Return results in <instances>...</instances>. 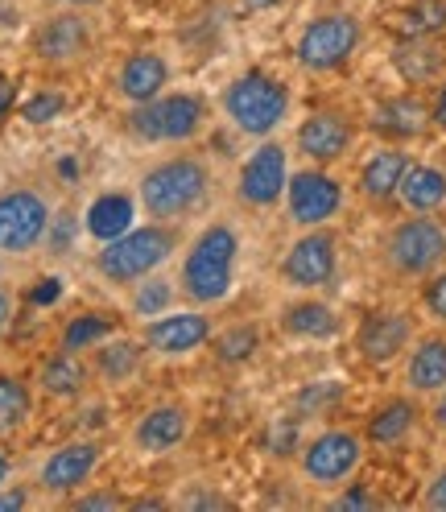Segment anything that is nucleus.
<instances>
[{
	"mask_svg": "<svg viewBox=\"0 0 446 512\" xmlns=\"http://www.w3.org/2000/svg\"><path fill=\"white\" fill-rule=\"evenodd\" d=\"M285 0H244V9H252V13H269V9H281Z\"/></svg>",
	"mask_w": 446,
	"mask_h": 512,
	"instance_id": "obj_49",
	"label": "nucleus"
},
{
	"mask_svg": "<svg viewBox=\"0 0 446 512\" xmlns=\"http://www.w3.org/2000/svg\"><path fill=\"white\" fill-rule=\"evenodd\" d=\"M352 145H356V124L352 116H343L335 108L310 112L294 133V153L306 166H335L352 153Z\"/></svg>",
	"mask_w": 446,
	"mask_h": 512,
	"instance_id": "obj_14",
	"label": "nucleus"
},
{
	"mask_svg": "<svg viewBox=\"0 0 446 512\" xmlns=\"http://www.w3.org/2000/svg\"><path fill=\"white\" fill-rule=\"evenodd\" d=\"M219 108H223V116H228V124L236 128V133H244L252 141H265L290 120L294 91L269 71H244L223 87Z\"/></svg>",
	"mask_w": 446,
	"mask_h": 512,
	"instance_id": "obj_4",
	"label": "nucleus"
},
{
	"mask_svg": "<svg viewBox=\"0 0 446 512\" xmlns=\"http://www.w3.org/2000/svg\"><path fill=\"white\" fill-rule=\"evenodd\" d=\"M397 38H442L446 34V0H405L397 9Z\"/></svg>",
	"mask_w": 446,
	"mask_h": 512,
	"instance_id": "obj_31",
	"label": "nucleus"
},
{
	"mask_svg": "<svg viewBox=\"0 0 446 512\" xmlns=\"http://www.w3.org/2000/svg\"><path fill=\"white\" fill-rule=\"evenodd\" d=\"M174 285L178 281H166V277H157V273H149L145 281H137L133 285V294H129V306H133V314L141 318H157V314H166L170 310V302H174Z\"/></svg>",
	"mask_w": 446,
	"mask_h": 512,
	"instance_id": "obj_34",
	"label": "nucleus"
},
{
	"mask_svg": "<svg viewBox=\"0 0 446 512\" xmlns=\"http://www.w3.org/2000/svg\"><path fill=\"white\" fill-rule=\"evenodd\" d=\"M5 479H9V455L0 451V488H5Z\"/></svg>",
	"mask_w": 446,
	"mask_h": 512,
	"instance_id": "obj_51",
	"label": "nucleus"
},
{
	"mask_svg": "<svg viewBox=\"0 0 446 512\" xmlns=\"http://www.w3.org/2000/svg\"><path fill=\"white\" fill-rule=\"evenodd\" d=\"M397 203L413 215H438L446 211V170L434 162H413L401 178Z\"/></svg>",
	"mask_w": 446,
	"mask_h": 512,
	"instance_id": "obj_27",
	"label": "nucleus"
},
{
	"mask_svg": "<svg viewBox=\"0 0 446 512\" xmlns=\"http://www.w3.org/2000/svg\"><path fill=\"white\" fill-rule=\"evenodd\" d=\"M124 128L145 145H186L207 128V100L199 91H162L149 104H133Z\"/></svg>",
	"mask_w": 446,
	"mask_h": 512,
	"instance_id": "obj_6",
	"label": "nucleus"
},
{
	"mask_svg": "<svg viewBox=\"0 0 446 512\" xmlns=\"http://www.w3.org/2000/svg\"><path fill=\"white\" fill-rule=\"evenodd\" d=\"M409 166H413V153H409L405 145L385 141L380 149H372V153L364 157V166H360V178H356L360 199L372 203V207H389V203L397 199L401 178H405Z\"/></svg>",
	"mask_w": 446,
	"mask_h": 512,
	"instance_id": "obj_19",
	"label": "nucleus"
},
{
	"mask_svg": "<svg viewBox=\"0 0 446 512\" xmlns=\"http://www.w3.org/2000/svg\"><path fill=\"white\" fill-rule=\"evenodd\" d=\"M207 347H211V356L223 368H240V364H248L261 351V327L257 323H228L223 331L211 335Z\"/></svg>",
	"mask_w": 446,
	"mask_h": 512,
	"instance_id": "obj_30",
	"label": "nucleus"
},
{
	"mask_svg": "<svg viewBox=\"0 0 446 512\" xmlns=\"http://www.w3.org/2000/svg\"><path fill=\"white\" fill-rule=\"evenodd\" d=\"M364 46V21L356 13H318L294 38V62L306 75H335Z\"/></svg>",
	"mask_w": 446,
	"mask_h": 512,
	"instance_id": "obj_7",
	"label": "nucleus"
},
{
	"mask_svg": "<svg viewBox=\"0 0 446 512\" xmlns=\"http://www.w3.org/2000/svg\"><path fill=\"white\" fill-rule=\"evenodd\" d=\"M430 422H434V430H442V434H446V389L430 397Z\"/></svg>",
	"mask_w": 446,
	"mask_h": 512,
	"instance_id": "obj_46",
	"label": "nucleus"
},
{
	"mask_svg": "<svg viewBox=\"0 0 446 512\" xmlns=\"http://www.w3.org/2000/svg\"><path fill=\"white\" fill-rule=\"evenodd\" d=\"M368 128L380 137V141H393V145H409L430 133V104L422 95L413 91H401V95H389V100H380L372 112H368Z\"/></svg>",
	"mask_w": 446,
	"mask_h": 512,
	"instance_id": "obj_18",
	"label": "nucleus"
},
{
	"mask_svg": "<svg viewBox=\"0 0 446 512\" xmlns=\"http://www.w3.org/2000/svg\"><path fill=\"white\" fill-rule=\"evenodd\" d=\"M62 112H67V95L62 91H34L29 100L21 104V120L25 124H50V120H58Z\"/></svg>",
	"mask_w": 446,
	"mask_h": 512,
	"instance_id": "obj_37",
	"label": "nucleus"
},
{
	"mask_svg": "<svg viewBox=\"0 0 446 512\" xmlns=\"http://www.w3.org/2000/svg\"><path fill=\"white\" fill-rule=\"evenodd\" d=\"M120 323L112 314H100V310H87V314H75L67 318V327H62L58 335V347H67V351H95L108 335H116Z\"/></svg>",
	"mask_w": 446,
	"mask_h": 512,
	"instance_id": "obj_32",
	"label": "nucleus"
},
{
	"mask_svg": "<svg viewBox=\"0 0 446 512\" xmlns=\"http://www.w3.org/2000/svg\"><path fill=\"white\" fill-rule=\"evenodd\" d=\"M178 252V232L174 223H137L124 236L100 244L95 252V273H100L116 290H133L137 281H145L149 273H162V265Z\"/></svg>",
	"mask_w": 446,
	"mask_h": 512,
	"instance_id": "obj_3",
	"label": "nucleus"
},
{
	"mask_svg": "<svg viewBox=\"0 0 446 512\" xmlns=\"http://www.w3.org/2000/svg\"><path fill=\"white\" fill-rule=\"evenodd\" d=\"M389 62L405 87H430L446 75V46L442 38H397Z\"/></svg>",
	"mask_w": 446,
	"mask_h": 512,
	"instance_id": "obj_24",
	"label": "nucleus"
},
{
	"mask_svg": "<svg viewBox=\"0 0 446 512\" xmlns=\"http://www.w3.org/2000/svg\"><path fill=\"white\" fill-rule=\"evenodd\" d=\"M13 104H17V83L0 71V124L9 120V112H13Z\"/></svg>",
	"mask_w": 446,
	"mask_h": 512,
	"instance_id": "obj_44",
	"label": "nucleus"
},
{
	"mask_svg": "<svg viewBox=\"0 0 446 512\" xmlns=\"http://www.w3.org/2000/svg\"><path fill=\"white\" fill-rule=\"evenodd\" d=\"M170 62L166 54H157V50H137L120 62V71H116V95L120 100H129V104H149L157 100L166 87H170Z\"/></svg>",
	"mask_w": 446,
	"mask_h": 512,
	"instance_id": "obj_23",
	"label": "nucleus"
},
{
	"mask_svg": "<svg viewBox=\"0 0 446 512\" xmlns=\"http://www.w3.org/2000/svg\"><path fill=\"white\" fill-rule=\"evenodd\" d=\"M430 124L438 128V133H446V75L438 79L434 87V100H430Z\"/></svg>",
	"mask_w": 446,
	"mask_h": 512,
	"instance_id": "obj_43",
	"label": "nucleus"
},
{
	"mask_svg": "<svg viewBox=\"0 0 446 512\" xmlns=\"http://www.w3.org/2000/svg\"><path fill=\"white\" fill-rule=\"evenodd\" d=\"M50 223H54V211L38 190L29 186L5 190L0 195V252L5 256L34 252L50 236Z\"/></svg>",
	"mask_w": 446,
	"mask_h": 512,
	"instance_id": "obj_13",
	"label": "nucleus"
},
{
	"mask_svg": "<svg viewBox=\"0 0 446 512\" xmlns=\"http://www.w3.org/2000/svg\"><path fill=\"white\" fill-rule=\"evenodd\" d=\"M269 455L285 459V455H298L302 451V418H273L269 434H265Z\"/></svg>",
	"mask_w": 446,
	"mask_h": 512,
	"instance_id": "obj_36",
	"label": "nucleus"
},
{
	"mask_svg": "<svg viewBox=\"0 0 446 512\" xmlns=\"http://www.w3.org/2000/svg\"><path fill=\"white\" fill-rule=\"evenodd\" d=\"M186 434H190V409L166 401V405L145 409L137 418L133 446L141 455H170V451H178V446L186 442Z\"/></svg>",
	"mask_w": 446,
	"mask_h": 512,
	"instance_id": "obj_21",
	"label": "nucleus"
},
{
	"mask_svg": "<svg viewBox=\"0 0 446 512\" xmlns=\"http://www.w3.org/2000/svg\"><path fill=\"white\" fill-rule=\"evenodd\" d=\"M71 508H79V512H120V508H129V500H124L120 492H91V496L71 500Z\"/></svg>",
	"mask_w": 446,
	"mask_h": 512,
	"instance_id": "obj_39",
	"label": "nucleus"
},
{
	"mask_svg": "<svg viewBox=\"0 0 446 512\" xmlns=\"http://www.w3.org/2000/svg\"><path fill=\"white\" fill-rule=\"evenodd\" d=\"M54 5H62V9H100L104 0H54Z\"/></svg>",
	"mask_w": 446,
	"mask_h": 512,
	"instance_id": "obj_50",
	"label": "nucleus"
},
{
	"mask_svg": "<svg viewBox=\"0 0 446 512\" xmlns=\"http://www.w3.org/2000/svg\"><path fill=\"white\" fill-rule=\"evenodd\" d=\"M422 508L446 512V467H438V471L430 475V484H426V492H422Z\"/></svg>",
	"mask_w": 446,
	"mask_h": 512,
	"instance_id": "obj_41",
	"label": "nucleus"
},
{
	"mask_svg": "<svg viewBox=\"0 0 446 512\" xmlns=\"http://www.w3.org/2000/svg\"><path fill=\"white\" fill-rule=\"evenodd\" d=\"M42 285H46V290H38V294H34V302H50V298H58V294H62V281H54V277H50V281H42Z\"/></svg>",
	"mask_w": 446,
	"mask_h": 512,
	"instance_id": "obj_48",
	"label": "nucleus"
},
{
	"mask_svg": "<svg viewBox=\"0 0 446 512\" xmlns=\"http://www.w3.org/2000/svg\"><path fill=\"white\" fill-rule=\"evenodd\" d=\"M29 504V492L25 488H13V492H0V512H21Z\"/></svg>",
	"mask_w": 446,
	"mask_h": 512,
	"instance_id": "obj_45",
	"label": "nucleus"
},
{
	"mask_svg": "<svg viewBox=\"0 0 446 512\" xmlns=\"http://www.w3.org/2000/svg\"><path fill=\"white\" fill-rule=\"evenodd\" d=\"M29 413H34V393L21 376H0V438L5 434H17Z\"/></svg>",
	"mask_w": 446,
	"mask_h": 512,
	"instance_id": "obj_33",
	"label": "nucleus"
},
{
	"mask_svg": "<svg viewBox=\"0 0 446 512\" xmlns=\"http://www.w3.org/2000/svg\"><path fill=\"white\" fill-rule=\"evenodd\" d=\"M215 335V323L203 306H186V310H166L157 318H145L141 323V343L149 356L162 360H182L190 351L207 347Z\"/></svg>",
	"mask_w": 446,
	"mask_h": 512,
	"instance_id": "obj_12",
	"label": "nucleus"
},
{
	"mask_svg": "<svg viewBox=\"0 0 446 512\" xmlns=\"http://www.w3.org/2000/svg\"><path fill=\"white\" fill-rule=\"evenodd\" d=\"M137 195L129 190H104V195H95L83 211V232L95 240V244H108L116 236H124L129 228H137Z\"/></svg>",
	"mask_w": 446,
	"mask_h": 512,
	"instance_id": "obj_25",
	"label": "nucleus"
},
{
	"mask_svg": "<svg viewBox=\"0 0 446 512\" xmlns=\"http://www.w3.org/2000/svg\"><path fill=\"white\" fill-rule=\"evenodd\" d=\"M401 384H405V393H413V397H434V393L446 389V335L442 331L409 343Z\"/></svg>",
	"mask_w": 446,
	"mask_h": 512,
	"instance_id": "obj_22",
	"label": "nucleus"
},
{
	"mask_svg": "<svg viewBox=\"0 0 446 512\" xmlns=\"http://www.w3.org/2000/svg\"><path fill=\"white\" fill-rule=\"evenodd\" d=\"M95 25L87 9H58L34 29V54L42 62H75L91 50Z\"/></svg>",
	"mask_w": 446,
	"mask_h": 512,
	"instance_id": "obj_16",
	"label": "nucleus"
},
{
	"mask_svg": "<svg viewBox=\"0 0 446 512\" xmlns=\"http://www.w3.org/2000/svg\"><path fill=\"white\" fill-rule=\"evenodd\" d=\"M364 434L356 430H318L298 451V471L314 488H343L364 467Z\"/></svg>",
	"mask_w": 446,
	"mask_h": 512,
	"instance_id": "obj_10",
	"label": "nucleus"
},
{
	"mask_svg": "<svg viewBox=\"0 0 446 512\" xmlns=\"http://www.w3.org/2000/svg\"><path fill=\"white\" fill-rule=\"evenodd\" d=\"M422 310L434 318L438 327H446V265L422 281Z\"/></svg>",
	"mask_w": 446,
	"mask_h": 512,
	"instance_id": "obj_38",
	"label": "nucleus"
},
{
	"mask_svg": "<svg viewBox=\"0 0 446 512\" xmlns=\"http://www.w3.org/2000/svg\"><path fill=\"white\" fill-rule=\"evenodd\" d=\"M104 451L95 438H75L67 446H58V451L42 463L38 471V488L50 492V496H71L79 488H87V479L95 475V467H100Z\"/></svg>",
	"mask_w": 446,
	"mask_h": 512,
	"instance_id": "obj_17",
	"label": "nucleus"
},
{
	"mask_svg": "<svg viewBox=\"0 0 446 512\" xmlns=\"http://www.w3.org/2000/svg\"><path fill=\"white\" fill-rule=\"evenodd\" d=\"M285 182H290V149L277 137H265L236 174V199L248 211H273L285 199Z\"/></svg>",
	"mask_w": 446,
	"mask_h": 512,
	"instance_id": "obj_11",
	"label": "nucleus"
},
{
	"mask_svg": "<svg viewBox=\"0 0 446 512\" xmlns=\"http://www.w3.org/2000/svg\"><path fill=\"white\" fill-rule=\"evenodd\" d=\"M285 219L294 228H327V223L339 219V211L347 207V190L343 182L331 174V166H302L290 170V182H285Z\"/></svg>",
	"mask_w": 446,
	"mask_h": 512,
	"instance_id": "obj_9",
	"label": "nucleus"
},
{
	"mask_svg": "<svg viewBox=\"0 0 446 512\" xmlns=\"http://www.w3.org/2000/svg\"><path fill=\"white\" fill-rule=\"evenodd\" d=\"M9 318H13V294L0 290V335L9 331Z\"/></svg>",
	"mask_w": 446,
	"mask_h": 512,
	"instance_id": "obj_47",
	"label": "nucleus"
},
{
	"mask_svg": "<svg viewBox=\"0 0 446 512\" xmlns=\"http://www.w3.org/2000/svg\"><path fill=\"white\" fill-rule=\"evenodd\" d=\"M347 492L343 496H335L331 500V508H376V496L372 492H364L360 484H343Z\"/></svg>",
	"mask_w": 446,
	"mask_h": 512,
	"instance_id": "obj_42",
	"label": "nucleus"
},
{
	"mask_svg": "<svg viewBox=\"0 0 446 512\" xmlns=\"http://www.w3.org/2000/svg\"><path fill=\"white\" fill-rule=\"evenodd\" d=\"M343 401V384L339 380H318V384H306V389L294 397V409H298V418H314V413H327L331 405Z\"/></svg>",
	"mask_w": 446,
	"mask_h": 512,
	"instance_id": "obj_35",
	"label": "nucleus"
},
{
	"mask_svg": "<svg viewBox=\"0 0 446 512\" xmlns=\"http://www.w3.org/2000/svg\"><path fill=\"white\" fill-rule=\"evenodd\" d=\"M418 422H422V405H418V397H393V401H385L380 405L372 418H368V426H364V442L368 446H380V451H393V446H401L413 430H418Z\"/></svg>",
	"mask_w": 446,
	"mask_h": 512,
	"instance_id": "obj_26",
	"label": "nucleus"
},
{
	"mask_svg": "<svg viewBox=\"0 0 446 512\" xmlns=\"http://www.w3.org/2000/svg\"><path fill=\"white\" fill-rule=\"evenodd\" d=\"M174 508H190V512H203V508H232L228 496H219V492H186L174 500Z\"/></svg>",
	"mask_w": 446,
	"mask_h": 512,
	"instance_id": "obj_40",
	"label": "nucleus"
},
{
	"mask_svg": "<svg viewBox=\"0 0 446 512\" xmlns=\"http://www.w3.org/2000/svg\"><path fill=\"white\" fill-rule=\"evenodd\" d=\"M413 339H418V327H413L409 310H372L356 327V351L372 368H389V364L405 360Z\"/></svg>",
	"mask_w": 446,
	"mask_h": 512,
	"instance_id": "obj_15",
	"label": "nucleus"
},
{
	"mask_svg": "<svg viewBox=\"0 0 446 512\" xmlns=\"http://www.w3.org/2000/svg\"><path fill=\"white\" fill-rule=\"evenodd\" d=\"M211 195V166L199 153H174L153 162L137 182V203L157 223H178L195 215Z\"/></svg>",
	"mask_w": 446,
	"mask_h": 512,
	"instance_id": "obj_2",
	"label": "nucleus"
},
{
	"mask_svg": "<svg viewBox=\"0 0 446 512\" xmlns=\"http://www.w3.org/2000/svg\"><path fill=\"white\" fill-rule=\"evenodd\" d=\"M236 269H240V232L236 223L215 219L186 244L178 261V294L190 306H219L236 290Z\"/></svg>",
	"mask_w": 446,
	"mask_h": 512,
	"instance_id": "obj_1",
	"label": "nucleus"
},
{
	"mask_svg": "<svg viewBox=\"0 0 446 512\" xmlns=\"http://www.w3.org/2000/svg\"><path fill=\"white\" fill-rule=\"evenodd\" d=\"M335 273H339V236L331 223L327 228H302L277 261V277L298 294L327 290Z\"/></svg>",
	"mask_w": 446,
	"mask_h": 512,
	"instance_id": "obj_8",
	"label": "nucleus"
},
{
	"mask_svg": "<svg viewBox=\"0 0 446 512\" xmlns=\"http://www.w3.org/2000/svg\"><path fill=\"white\" fill-rule=\"evenodd\" d=\"M277 327H281V335L302 339V343H327L339 335L343 323H339V310L331 302L314 298V294H298L277 310Z\"/></svg>",
	"mask_w": 446,
	"mask_h": 512,
	"instance_id": "obj_20",
	"label": "nucleus"
},
{
	"mask_svg": "<svg viewBox=\"0 0 446 512\" xmlns=\"http://www.w3.org/2000/svg\"><path fill=\"white\" fill-rule=\"evenodd\" d=\"M380 265L397 281H426L446 265V223L438 215H405L380 240Z\"/></svg>",
	"mask_w": 446,
	"mask_h": 512,
	"instance_id": "obj_5",
	"label": "nucleus"
},
{
	"mask_svg": "<svg viewBox=\"0 0 446 512\" xmlns=\"http://www.w3.org/2000/svg\"><path fill=\"white\" fill-rule=\"evenodd\" d=\"M141 360H145V343L116 331V335H108L100 347H95L91 372L100 376L104 384H129L141 372Z\"/></svg>",
	"mask_w": 446,
	"mask_h": 512,
	"instance_id": "obj_28",
	"label": "nucleus"
},
{
	"mask_svg": "<svg viewBox=\"0 0 446 512\" xmlns=\"http://www.w3.org/2000/svg\"><path fill=\"white\" fill-rule=\"evenodd\" d=\"M87 384H91V364L79 356V351H67V347H58L38 372V389L46 397H58V401L79 397Z\"/></svg>",
	"mask_w": 446,
	"mask_h": 512,
	"instance_id": "obj_29",
	"label": "nucleus"
}]
</instances>
